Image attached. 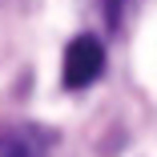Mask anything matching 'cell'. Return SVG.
I'll list each match as a JSON object with an SVG mask.
<instances>
[{
  "instance_id": "cell-1",
  "label": "cell",
  "mask_w": 157,
  "mask_h": 157,
  "mask_svg": "<svg viewBox=\"0 0 157 157\" xmlns=\"http://www.w3.org/2000/svg\"><path fill=\"white\" fill-rule=\"evenodd\" d=\"M105 69V44L97 36H73L69 48H65V60H60V81H65V89H89L93 81L101 77Z\"/></svg>"
},
{
  "instance_id": "cell-2",
  "label": "cell",
  "mask_w": 157,
  "mask_h": 157,
  "mask_svg": "<svg viewBox=\"0 0 157 157\" xmlns=\"http://www.w3.org/2000/svg\"><path fill=\"white\" fill-rule=\"evenodd\" d=\"M52 141L36 125H8L0 133V157H48Z\"/></svg>"
},
{
  "instance_id": "cell-3",
  "label": "cell",
  "mask_w": 157,
  "mask_h": 157,
  "mask_svg": "<svg viewBox=\"0 0 157 157\" xmlns=\"http://www.w3.org/2000/svg\"><path fill=\"white\" fill-rule=\"evenodd\" d=\"M121 4H125V0H105V12H109V24H117V16H121Z\"/></svg>"
}]
</instances>
